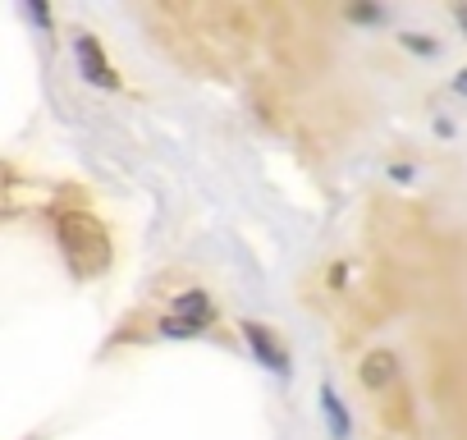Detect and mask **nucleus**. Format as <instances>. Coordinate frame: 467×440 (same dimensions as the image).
Returning <instances> with one entry per match:
<instances>
[{
  "label": "nucleus",
  "mask_w": 467,
  "mask_h": 440,
  "mask_svg": "<svg viewBox=\"0 0 467 440\" xmlns=\"http://www.w3.org/2000/svg\"><path fill=\"white\" fill-rule=\"evenodd\" d=\"M56 225H60V244H65V253H69V262H74L78 276H97V271L110 267V239H106V230H101L97 215H88V211H65Z\"/></svg>",
  "instance_id": "f257e3e1"
},
{
  "label": "nucleus",
  "mask_w": 467,
  "mask_h": 440,
  "mask_svg": "<svg viewBox=\"0 0 467 440\" xmlns=\"http://www.w3.org/2000/svg\"><path fill=\"white\" fill-rule=\"evenodd\" d=\"M78 47V60H83V74L97 83V88H115V69L106 65V56H101V47L92 42V37H78L74 42Z\"/></svg>",
  "instance_id": "f03ea898"
},
{
  "label": "nucleus",
  "mask_w": 467,
  "mask_h": 440,
  "mask_svg": "<svg viewBox=\"0 0 467 440\" xmlns=\"http://www.w3.org/2000/svg\"><path fill=\"white\" fill-rule=\"evenodd\" d=\"M358 376H362V385H367V390H380V385H389V381L399 376V358H394V353H385V349H376V353H367V358H362V372H358Z\"/></svg>",
  "instance_id": "7ed1b4c3"
},
{
  "label": "nucleus",
  "mask_w": 467,
  "mask_h": 440,
  "mask_svg": "<svg viewBox=\"0 0 467 440\" xmlns=\"http://www.w3.org/2000/svg\"><path fill=\"white\" fill-rule=\"evenodd\" d=\"M244 330H248V344H253V353H257V358H262L271 372H289V367H285V349L271 340V330H266V326H253V321H248Z\"/></svg>",
  "instance_id": "20e7f679"
},
{
  "label": "nucleus",
  "mask_w": 467,
  "mask_h": 440,
  "mask_svg": "<svg viewBox=\"0 0 467 440\" xmlns=\"http://www.w3.org/2000/svg\"><path fill=\"white\" fill-rule=\"evenodd\" d=\"M321 403H326V422L335 426V440H344L348 435V413H344V403H339V394L330 385L321 390Z\"/></svg>",
  "instance_id": "39448f33"
},
{
  "label": "nucleus",
  "mask_w": 467,
  "mask_h": 440,
  "mask_svg": "<svg viewBox=\"0 0 467 440\" xmlns=\"http://www.w3.org/2000/svg\"><path fill=\"white\" fill-rule=\"evenodd\" d=\"M179 317H183V321H192V326H202V321L211 317L206 294H183V299H179Z\"/></svg>",
  "instance_id": "423d86ee"
},
{
  "label": "nucleus",
  "mask_w": 467,
  "mask_h": 440,
  "mask_svg": "<svg viewBox=\"0 0 467 440\" xmlns=\"http://www.w3.org/2000/svg\"><path fill=\"white\" fill-rule=\"evenodd\" d=\"M165 335H197V326L183 321V317H174V321H165Z\"/></svg>",
  "instance_id": "0eeeda50"
},
{
  "label": "nucleus",
  "mask_w": 467,
  "mask_h": 440,
  "mask_svg": "<svg viewBox=\"0 0 467 440\" xmlns=\"http://www.w3.org/2000/svg\"><path fill=\"white\" fill-rule=\"evenodd\" d=\"M453 88H458V97H467V69H462V74L453 79Z\"/></svg>",
  "instance_id": "6e6552de"
}]
</instances>
